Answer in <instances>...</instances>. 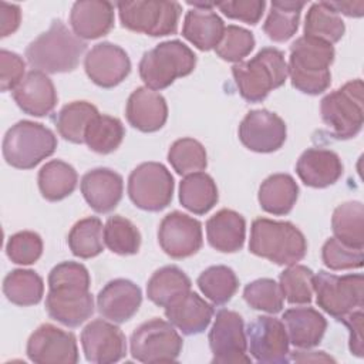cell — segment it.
<instances>
[{"label": "cell", "instance_id": "obj_1", "mask_svg": "<svg viewBox=\"0 0 364 364\" xmlns=\"http://www.w3.org/2000/svg\"><path fill=\"white\" fill-rule=\"evenodd\" d=\"M334 47L323 40L301 36L290 46L287 73L291 85L303 94L318 95L331 82L330 65L334 61Z\"/></svg>", "mask_w": 364, "mask_h": 364}, {"label": "cell", "instance_id": "obj_2", "mask_svg": "<svg viewBox=\"0 0 364 364\" xmlns=\"http://www.w3.org/2000/svg\"><path fill=\"white\" fill-rule=\"evenodd\" d=\"M87 50V44L78 38L61 20H54L50 28L34 38L26 48L27 63L47 74L74 71Z\"/></svg>", "mask_w": 364, "mask_h": 364}, {"label": "cell", "instance_id": "obj_3", "mask_svg": "<svg viewBox=\"0 0 364 364\" xmlns=\"http://www.w3.org/2000/svg\"><path fill=\"white\" fill-rule=\"evenodd\" d=\"M249 250L279 266H291L306 256L307 242L291 222L257 218L252 222Z\"/></svg>", "mask_w": 364, "mask_h": 364}, {"label": "cell", "instance_id": "obj_4", "mask_svg": "<svg viewBox=\"0 0 364 364\" xmlns=\"http://www.w3.org/2000/svg\"><path fill=\"white\" fill-rule=\"evenodd\" d=\"M232 74L239 94L249 102H262L270 91L282 87L289 75L284 53L274 47H263L250 60L236 63Z\"/></svg>", "mask_w": 364, "mask_h": 364}, {"label": "cell", "instance_id": "obj_5", "mask_svg": "<svg viewBox=\"0 0 364 364\" xmlns=\"http://www.w3.org/2000/svg\"><path fill=\"white\" fill-rule=\"evenodd\" d=\"M196 65L193 51L179 40H168L145 51L139 61V77L145 87L159 91L176 78L189 75Z\"/></svg>", "mask_w": 364, "mask_h": 364}, {"label": "cell", "instance_id": "obj_6", "mask_svg": "<svg viewBox=\"0 0 364 364\" xmlns=\"http://www.w3.org/2000/svg\"><path fill=\"white\" fill-rule=\"evenodd\" d=\"M1 148L9 165L17 169H31L54 154L57 136L46 125L23 119L7 129Z\"/></svg>", "mask_w": 364, "mask_h": 364}, {"label": "cell", "instance_id": "obj_7", "mask_svg": "<svg viewBox=\"0 0 364 364\" xmlns=\"http://www.w3.org/2000/svg\"><path fill=\"white\" fill-rule=\"evenodd\" d=\"M363 81L353 80L328 92L320 101V115L336 139H350L358 135L364 122Z\"/></svg>", "mask_w": 364, "mask_h": 364}, {"label": "cell", "instance_id": "obj_8", "mask_svg": "<svg viewBox=\"0 0 364 364\" xmlns=\"http://www.w3.org/2000/svg\"><path fill=\"white\" fill-rule=\"evenodd\" d=\"M121 24L135 33L164 37L176 33L182 7L178 1L135 0L117 3Z\"/></svg>", "mask_w": 364, "mask_h": 364}, {"label": "cell", "instance_id": "obj_9", "mask_svg": "<svg viewBox=\"0 0 364 364\" xmlns=\"http://www.w3.org/2000/svg\"><path fill=\"white\" fill-rule=\"evenodd\" d=\"M316 301L331 317L340 320L343 316L361 309L364 304V277L361 273L337 276L320 270L313 277Z\"/></svg>", "mask_w": 364, "mask_h": 364}, {"label": "cell", "instance_id": "obj_10", "mask_svg": "<svg viewBox=\"0 0 364 364\" xmlns=\"http://www.w3.org/2000/svg\"><path fill=\"white\" fill-rule=\"evenodd\" d=\"M182 346V338L173 326L158 317L139 324L129 340L132 358L146 364L175 361Z\"/></svg>", "mask_w": 364, "mask_h": 364}, {"label": "cell", "instance_id": "obj_11", "mask_svg": "<svg viewBox=\"0 0 364 364\" xmlns=\"http://www.w3.org/2000/svg\"><path fill=\"white\" fill-rule=\"evenodd\" d=\"M173 188V176L159 162H144L128 178V196L131 202L148 212L165 209L172 200Z\"/></svg>", "mask_w": 364, "mask_h": 364}, {"label": "cell", "instance_id": "obj_12", "mask_svg": "<svg viewBox=\"0 0 364 364\" xmlns=\"http://www.w3.org/2000/svg\"><path fill=\"white\" fill-rule=\"evenodd\" d=\"M209 347L213 354V364L252 363L246 354L247 338L243 318L233 310L222 309L216 313L209 331Z\"/></svg>", "mask_w": 364, "mask_h": 364}, {"label": "cell", "instance_id": "obj_13", "mask_svg": "<svg viewBox=\"0 0 364 364\" xmlns=\"http://www.w3.org/2000/svg\"><path fill=\"white\" fill-rule=\"evenodd\" d=\"M26 353L30 361L37 364H75L80 358L75 336L50 323L31 333Z\"/></svg>", "mask_w": 364, "mask_h": 364}, {"label": "cell", "instance_id": "obj_14", "mask_svg": "<svg viewBox=\"0 0 364 364\" xmlns=\"http://www.w3.org/2000/svg\"><path fill=\"white\" fill-rule=\"evenodd\" d=\"M246 331L249 353L257 363L283 364L289 358V338L284 324L273 316H259Z\"/></svg>", "mask_w": 364, "mask_h": 364}, {"label": "cell", "instance_id": "obj_15", "mask_svg": "<svg viewBox=\"0 0 364 364\" xmlns=\"http://www.w3.org/2000/svg\"><path fill=\"white\" fill-rule=\"evenodd\" d=\"M158 242L161 249L172 259L193 256L203 245L202 225L186 213L171 212L159 223Z\"/></svg>", "mask_w": 364, "mask_h": 364}, {"label": "cell", "instance_id": "obj_16", "mask_svg": "<svg viewBox=\"0 0 364 364\" xmlns=\"http://www.w3.org/2000/svg\"><path fill=\"white\" fill-rule=\"evenodd\" d=\"M284 121L269 109L249 111L239 125V139L250 151L259 154L274 152L286 141Z\"/></svg>", "mask_w": 364, "mask_h": 364}, {"label": "cell", "instance_id": "obj_17", "mask_svg": "<svg viewBox=\"0 0 364 364\" xmlns=\"http://www.w3.org/2000/svg\"><path fill=\"white\" fill-rule=\"evenodd\" d=\"M81 346L87 361L111 364L122 360L127 354V338L115 324L97 318L81 331Z\"/></svg>", "mask_w": 364, "mask_h": 364}, {"label": "cell", "instance_id": "obj_18", "mask_svg": "<svg viewBox=\"0 0 364 364\" xmlns=\"http://www.w3.org/2000/svg\"><path fill=\"white\" fill-rule=\"evenodd\" d=\"M88 78L102 88H112L122 82L131 73V61L124 48L102 41L95 44L84 58Z\"/></svg>", "mask_w": 364, "mask_h": 364}, {"label": "cell", "instance_id": "obj_19", "mask_svg": "<svg viewBox=\"0 0 364 364\" xmlns=\"http://www.w3.org/2000/svg\"><path fill=\"white\" fill-rule=\"evenodd\" d=\"M46 310L53 320L67 327H78L92 316L94 299L88 287H48V293L46 297Z\"/></svg>", "mask_w": 364, "mask_h": 364}, {"label": "cell", "instance_id": "obj_20", "mask_svg": "<svg viewBox=\"0 0 364 364\" xmlns=\"http://www.w3.org/2000/svg\"><path fill=\"white\" fill-rule=\"evenodd\" d=\"M142 303L139 286L128 279L108 282L97 296L100 314L112 323H125L132 318Z\"/></svg>", "mask_w": 364, "mask_h": 364}, {"label": "cell", "instance_id": "obj_21", "mask_svg": "<svg viewBox=\"0 0 364 364\" xmlns=\"http://www.w3.org/2000/svg\"><path fill=\"white\" fill-rule=\"evenodd\" d=\"M11 95L18 108L31 117L48 115L58 101L53 81L38 70L28 71Z\"/></svg>", "mask_w": 364, "mask_h": 364}, {"label": "cell", "instance_id": "obj_22", "mask_svg": "<svg viewBox=\"0 0 364 364\" xmlns=\"http://www.w3.org/2000/svg\"><path fill=\"white\" fill-rule=\"evenodd\" d=\"M81 193L85 202L98 213H108L122 198V176L109 168H95L81 178Z\"/></svg>", "mask_w": 364, "mask_h": 364}, {"label": "cell", "instance_id": "obj_23", "mask_svg": "<svg viewBox=\"0 0 364 364\" xmlns=\"http://www.w3.org/2000/svg\"><path fill=\"white\" fill-rule=\"evenodd\" d=\"M125 117L135 129L141 132H155L161 129L168 119V105L159 92L148 87H138L128 97Z\"/></svg>", "mask_w": 364, "mask_h": 364}, {"label": "cell", "instance_id": "obj_24", "mask_svg": "<svg viewBox=\"0 0 364 364\" xmlns=\"http://www.w3.org/2000/svg\"><path fill=\"white\" fill-rule=\"evenodd\" d=\"M188 4L193 9L185 14L182 36L200 51L215 48L225 31L223 20L212 10L215 4L192 1H188Z\"/></svg>", "mask_w": 364, "mask_h": 364}, {"label": "cell", "instance_id": "obj_25", "mask_svg": "<svg viewBox=\"0 0 364 364\" xmlns=\"http://www.w3.org/2000/svg\"><path fill=\"white\" fill-rule=\"evenodd\" d=\"M115 21L114 4L107 0H80L70 11V24L78 38L94 40L108 34Z\"/></svg>", "mask_w": 364, "mask_h": 364}, {"label": "cell", "instance_id": "obj_26", "mask_svg": "<svg viewBox=\"0 0 364 364\" xmlns=\"http://www.w3.org/2000/svg\"><path fill=\"white\" fill-rule=\"evenodd\" d=\"M296 173L310 188H327L343 175L340 156L330 149L309 148L297 159Z\"/></svg>", "mask_w": 364, "mask_h": 364}, {"label": "cell", "instance_id": "obj_27", "mask_svg": "<svg viewBox=\"0 0 364 364\" xmlns=\"http://www.w3.org/2000/svg\"><path fill=\"white\" fill-rule=\"evenodd\" d=\"M289 343L297 348H313L320 344L327 328L321 313L313 307H291L282 316Z\"/></svg>", "mask_w": 364, "mask_h": 364}, {"label": "cell", "instance_id": "obj_28", "mask_svg": "<svg viewBox=\"0 0 364 364\" xmlns=\"http://www.w3.org/2000/svg\"><path fill=\"white\" fill-rule=\"evenodd\" d=\"M209 245L222 253L239 252L245 245L246 220L232 209H220L206 222Z\"/></svg>", "mask_w": 364, "mask_h": 364}, {"label": "cell", "instance_id": "obj_29", "mask_svg": "<svg viewBox=\"0 0 364 364\" xmlns=\"http://www.w3.org/2000/svg\"><path fill=\"white\" fill-rule=\"evenodd\" d=\"M213 313V307L198 293L192 291L169 307H165V316L169 323L185 336L203 333L210 324Z\"/></svg>", "mask_w": 364, "mask_h": 364}, {"label": "cell", "instance_id": "obj_30", "mask_svg": "<svg viewBox=\"0 0 364 364\" xmlns=\"http://www.w3.org/2000/svg\"><path fill=\"white\" fill-rule=\"evenodd\" d=\"M191 279L178 266H164L152 273L146 284L148 299L159 306L169 307L191 291Z\"/></svg>", "mask_w": 364, "mask_h": 364}, {"label": "cell", "instance_id": "obj_31", "mask_svg": "<svg viewBox=\"0 0 364 364\" xmlns=\"http://www.w3.org/2000/svg\"><path fill=\"white\" fill-rule=\"evenodd\" d=\"M299 198V186L289 173H273L267 176L257 193L260 208L272 215H287Z\"/></svg>", "mask_w": 364, "mask_h": 364}, {"label": "cell", "instance_id": "obj_32", "mask_svg": "<svg viewBox=\"0 0 364 364\" xmlns=\"http://www.w3.org/2000/svg\"><path fill=\"white\" fill-rule=\"evenodd\" d=\"M219 199L213 178L205 172L186 175L179 183V202L195 215L208 213Z\"/></svg>", "mask_w": 364, "mask_h": 364}, {"label": "cell", "instance_id": "obj_33", "mask_svg": "<svg viewBox=\"0 0 364 364\" xmlns=\"http://www.w3.org/2000/svg\"><path fill=\"white\" fill-rule=\"evenodd\" d=\"M37 182L41 196L50 202H57L74 192L78 175L70 164L61 159H53L41 166Z\"/></svg>", "mask_w": 364, "mask_h": 364}, {"label": "cell", "instance_id": "obj_34", "mask_svg": "<svg viewBox=\"0 0 364 364\" xmlns=\"http://www.w3.org/2000/svg\"><path fill=\"white\" fill-rule=\"evenodd\" d=\"M334 237L347 246L364 247V206L358 200L338 205L331 218Z\"/></svg>", "mask_w": 364, "mask_h": 364}, {"label": "cell", "instance_id": "obj_35", "mask_svg": "<svg viewBox=\"0 0 364 364\" xmlns=\"http://www.w3.org/2000/svg\"><path fill=\"white\" fill-rule=\"evenodd\" d=\"M304 6V1H272L270 11L263 24V31L267 34L270 40L276 43H284L290 40L299 28L300 14Z\"/></svg>", "mask_w": 364, "mask_h": 364}, {"label": "cell", "instance_id": "obj_36", "mask_svg": "<svg viewBox=\"0 0 364 364\" xmlns=\"http://www.w3.org/2000/svg\"><path fill=\"white\" fill-rule=\"evenodd\" d=\"M98 109L88 101H73L64 105L54 118L58 134L73 144H82L90 122L98 115Z\"/></svg>", "mask_w": 364, "mask_h": 364}, {"label": "cell", "instance_id": "obj_37", "mask_svg": "<svg viewBox=\"0 0 364 364\" xmlns=\"http://www.w3.org/2000/svg\"><path fill=\"white\" fill-rule=\"evenodd\" d=\"M3 293L9 301L17 306L38 304L44 296V282L38 273L30 269H16L6 274Z\"/></svg>", "mask_w": 364, "mask_h": 364}, {"label": "cell", "instance_id": "obj_38", "mask_svg": "<svg viewBox=\"0 0 364 364\" xmlns=\"http://www.w3.org/2000/svg\"><path fill=\"white\" fill-rule=\"evenodd\" d=\"M346 26L327 1L313 3L304 18V36L334 44L344 36Z\"/></svg>", "mask_w": 364, "mask_h": 364}, {"label": "cell", "instance_id": "obj_39", "mask_svg": "<svg viewBox=\"0 0 364 364\" xmlns=\"http://www.w3.org/2000/svg\"><path fill=\"white\" fill-rule=\"evenodd\" d=\"M71 253L80 259H91L104 250L102 222L97 216H88L74 223L67 237Z\"/></svg>", "mask_w": 364, "mask_h": 364}, {"label": "cell", "instance_id": "obj_40", "mask_svg": "<svg viewBox=\"0 0 364 364\" xmlns=\"http://www.w3.org/2000/svg\"><path fill=\"white\" fill-rule=\"evenodd\" d=\"M124 136L125 129L118 118L98 114L90 122L85 131L84 142L97 154H111L121 145Z\"/></svg>", "mask_w": 364, "mask_h": 364}, {"label": "cell", "instance_id": "obj_41", "mask_svg": "<svg viewBox=\"0 0 364 364\" xmlns=\"http://www.w3.org/2000/svg\"><path fill=\"white\" fill-rule=\"evenodd\" d=\"M196 283L205 297H208L213 304L228 303L239 287L236 273L223 264L210 266L203 270L199 274Z\"/></svg>", "mask_w": 364, "mask_h": 364}, {"label": "cell", "instance_id": "obj_42", "mask_svg": "<svg viewBox=\"0 0 364 364\" xmlns=\"http://www.w3.org/2000/svg\"><path fill=\"white\" fill-rule=\"evenodd\" d=\"M104 243L112 253L121 256L135 255L141 247V233L129 219L114 215L105 222Z\"/></svg>", "mask_w": 364, "mask_h": 364}, {"label": "cell", "instance_id": "obj_43", "mask_svg": "<svg viewBox=\"0 0 364 364\" xmlns=\"http://www.w3.org/2000/svg\"><path fill=\"white\" fill-rule=\"evenodd\" d=\"M168 161L179 175H191L200 172L208 166L205 146L193 138L176 139L169 151Z\"/></svg>", "mask_w": 364, "mask_h": 364}, {"label": "cell", "instance_id": "obj_44", "mask_svg": "<svg viewBox=\"0 0 364 364\" xmlns=\"http://www.w3.org/2000/svg\"><path fill=\"white\" fill-rule=\"evenodd\" d=\"M313 277L311 269L303 264H291L280 273L279 284L283 297L290 304H309L313 299Z\"/></svg>", "mask_w": 364, "mask_h": 364}, {"label": "cell", "instance_id": "obj_45", "mask_svg": "<svg viewBox=\"0 0 364 364\" xmlns=\"http://www.w3.org/2000/svg\"><path fill=\"white\" fill-rule=\"evenodd\" d=\"M245 301L255 310L276 314L283 309V293L280 284L273 279H257L245 286Z\"/></svg>", "mask_w": 364, "mask_h": 364}, {"label": "cell", "instance_id": "obj_46", "mask_svg": "<svg viewBox=\"0 0 364 364\" xmlns=\"http://www.w3.org/2000/svg\"><path fill=\"white\" fill-rule=\"evenodd\" d=\"M255 48V37L249 30L239 26L225 27L219 44L215 47L218 57L229 63H240Z\"/></svg>", "mask_w": 364, "mask_h": 364}, {"label": "cell", "instance_id": "obj_47", "mask_svg": "<svg viewBox=\"0 0 364 364\" xmlns=\"http://www.w3.org/2000/svg\"><path fill=\"white\" fill-rule=\"evenodd\" d=\"M7 257L16 264H33L43 255V239L38 233L23 230L11 235L6 243Z\"/></svg>", "mask_w": 364, "mask_h": 364}, {"label": "cell", "instance_id": "obj_48", "mask_svg": "<svg viewBox=\"0 0 364 364\" xmlns=\"http://www.w3.org/2000/svg\"><path fill=\"white\" fill-rule=\"evenodd\" d=\"M323 263L330 270H348L363 267V249L344 245L336 237H328L321 247Z\"/></svg>", "mask_w": 364, "mask_h": 364}, {"label": "cell", "instance_id": "obj_49", "mask_svg": "<svg viewBox=\"0 0 364 364\" xmlns=\"http://www.w3.org/2000/svg\"><path fill=\"white\" fill-rule=\"evenodd\" d=\"M91 279L87 267L78 262H61L48 274V287L82 286L90 287Z\"/></svg>", "mask_w": 364, "mask_h": 364}, {"label": "cell", "instance_id": "obj_50", "mask_svg": "<svg viewBox=\"0 0 364 364\" xmlns=\"http://www.w3.org/2000/svg\"><path fill=\"white\" fill-rule=\"evenodd\" d=\"M218 7L229 18L240 20L247 24H257L263 16L266 1L264 0H236V1H222L216 3Z\"/></svg>", "mask_w": 364, "mask_h": 364}, {"label": "cell", "instance_id": "obj_51", "mask_svg": "<svg viewBox=\"0 0 364 364\" xmlns=\"http://www.w3.org/2000/svg\"><path fill=\"white\" fill-rule=\"evenodd\" d=\"M26 63L24 60L13 51H0V88L1 91L14 90L24 78Z\"/></svg>", "mask_w": 364, "mask_h": 364}, {"label": "cell", "instance_id": "obj_52", "mask_svg": "<svg viewBox=\"0 0 364 364\" xmlns=\"http://www.w3.org/2000/svg\"><path fill=\"white\" fill-rule=\"evenodd\" d=\"M363 307L357 309L346 316H343L338 321L344 323L346 327L350 331V351L351 354H354L355 357H363L364 355V343H363Z\"/></svg>", "mask_w": 364, "mask_h": 364}, {"label": "cell", "instance_id": "obj_53", "mask_svg": "<svg viewBox=\"0 0 364 364\" xmlns=\"http://www.w3.org/2000/svg\"><path fill=\"white\" fill-rule=\"evenodd\" d=\"M21 21V10L18 4L0 1V37L13 34Z\"/></svg>", "mask_w": 364, "mask_h": 364}, {"label": "cell", "instance_id": "obj_54", "mask_svg": "<svg viewBox=\"0 0 364 364\" xmlns=\"http://www.w3.org/2000/svg\"><path fill=\"white\" fill-rule=\"evenodd\" d=\"M337 14L348 17H361L364 14V1H327Z\"/></svg>", "mask_w": 364, "mask_h": 364}, {"label": "cell", "instance_id": "obj_55", "mask_svg": "<svg viewBox=\"0 0 364 364\" xmlns=\"http://www.w3.org/2000/svg\"><path fill=\"white\" fill-rule=\"evenodd\" d=\"M291 360L299 361V363H306V361H334L330 355H326L324 351H294Z\"/></svg>", "mask_w": 364, "mask_h": 364}]
</instances>
